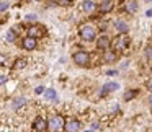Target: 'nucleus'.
<instances>
[{
	"label": "nucleus",
	"mask_w": 152,
	"mask_h": 132,
	"mask_svg": "<svg viewBox=\"0 0 152 132\" xmlns=\"http://www.w3.org/2000/svg\"><path fill=\"white\" fill-rule=\"evenodd\" d=\"M79 34H80V38H82L85 43H93L95 38L98 36V31H96V28L93 26V25L83 23L82 26L79 28Z\"/></svg>",
	"instance_id": "obj_1"
},
{
	"label": "nucleus",
	"mask_w": 152,
	"mask_h": 132,
	"mask_svg": "<svg viewBox=\"0 0 152 132\" xmlns=\"http://www.w3.org/2000/svg\"><path fill=\"white\" fill-rule=\"evenodd\" d=\"M64 124H66V119H64L62 114H53L48 119V131L51 132L64 131Z\"/></svg>",
	"instance_id": "obj_2"
},
{
	"label": "nucleus",
	"mask_w": 152,
	"mask_h": 132,
	"mask_svg": "<svg viewBox=\"0 0 152 132\" xmlns=\"http://www.w3.org/2000/svg\"><path fill=\"white\" fill-rule=\"evenodd\" d=\"M128 44H129V38L126 36L124 33H119L118 36L113 39V43H111V49L115 51V52H124L126 51V47H128Z\"/></svg>",
	"instance_id": "obj_3"
},
{
	"label": "nucleus",
	"mask_w": 152,
	"mask_h": 132,
	"mask_svg": "<svg viewBox=\"0 0 152 132\" xmlns=\"http://www.w3.org/2000/svg\"><path fill=\"white\" fill-rule=\"evenodd\" d=\"M72 60L79 67H88L90 65V54L87 51H77L72 56Z\"/></svg>",
	"instance_id": "obj_4"
},
{
	"label": "nucleus",
	"mask_w": 152,
	"mask_h": 132,
	"mask_svg": "<svg viewBox=\"0 0 152 132\" xmlns=\"http://www.w3.org/2000/svg\"><path fill=\"white\" fill-rule=\"evenodd\" d=\"M95 44H96V49L98 51H105V49L111 47V39L108 36H105V34H102V36L95 38Z\"/></svg>",
	"instance_id": "obj_5"
},
{
	"label": "nucleus",
	"mask_w": 152,
	"mask_h": 132,
	"mask_svg": "<svg viewBox=\"0 0 152 132\" xmlns=\"http://www.w3.org/2000/svg\"><path fill=\"white\" fill-rule=\"evenodd\" d=\"M21 47L25 51H34L38 47V39L36 38H31V36H25L21 39Z\"/></svg>",
	"instance_id": "obj_6"
},
{
	"label": "nucleus",
	"mask_w": 152,
	"mask_h": 132,
	"mask_svg": "<svg viewBox=\"0 0 152 132\" xmlns=\"http://www.w3.org/2000/svg\"><path fill=\"white\" fill-rule=\"evenodd\" d=\"M80 10L85 15H93L96 12V4L92 2V0H83L82 4H80Z\"/></svg>",
	"instance_id": "obj_7"
},
{
	"label": "nucleus",
	"mask_w": 152,
	"mask_h": 132,
	"mask_svg": "<svg viewBox=\"0 0 152 132\" xmlns=\"http://www.w3.org/2000/svg\"><path fill=\"white\" fill-rule=\"evenodd\" d=\"M102 59H103V62H105V64H115L116 60H118V52H115L111 47H110V49H105V51H103Z\"/></svg>",
	"instance_id": "obj_8"
},
{
	"label": "nucleus",
	"mask_w": 152,
	"mask_h": 132,
	"mask_svg": "<svg viewBox=\"0 0 152 132\" xmlns=\"http://www.w3.org/2000/svg\"><path fill=\"white\" fill-rule=\"evenodd\" d=\"M26 36H31V38H43L44 36V28H41L39 25H31L30 28L26 30Z\"/></svg>",
	"instance_id": "obj_9"
},
{
	"label": "nucleus",
	"mask_w": 152,
	"mask_h": 132,
	"mask_svg": "<svg viewBox=\"0 0 152 132\" xmlns=\"http://www.w3.org/2000/svg\"><path fill=\"white\" fill-rule=\"evenodd\" d=\"M115 8V0H102L100 5H96V10L100 13H110Z\"/></svg>",
	"instance_id": "obj_10"
},
{
	"label": "nucleus",
	"mask_w": 152,
	"mask_h": 132,
	"mask_svg": "<svg viewBox=\"0 0 152 132\" xmlns=\"http://www.w3.org/2000/svg\"><path fill=\"white\" fill-rule=\"evenodd\" d=\"M80 129H82V122L77 121V119H69L64 124V131H67V132H77Z\"/></svg>",
	"instance_id": "obj_11"
},
{
	"label": "nucleus",
	"mask_w": 152,
	"mask_h": 132,
	"mask_svg": "<svg viewBox=\"0 0 152 132\" xmlns=\"http://www.w3.org/2000/svg\"><path fill=\"white\" fill-rule=\"evenodd\" d=\"M33 129L36 132H44V131H48V121L43 117V116H38L36 119H34V122H33Z\"/></svg>",
	"instance_id": "obj_12"
},
{
	"label": "nucleus",
	"mask_w": 152,
	"mask_h": 132,
	"mask_svg": "<svg viewBox=\"0 0 152 132\" xmlns=\"http://www.w3.org/2000/svg\"><path fill=\"white\" fill-rule=\"evenodd\" d=\"M115 30L118 31V33H128L129 31V25H128V21H124V20H121V18H119V20H116L115 21Z\"/></svg>",
	"instance_id": "obj_13"
},
{
	"label": "nucleus",
	"mask_w": 152,
	"mask_h": 132,
	"mask_svg": "<svg viewBox=\"0 0 152 132\" xmlns=\"http://www.w3.org/2000/svg\"><path fill=\"white\" fill-rule=\"evenodd\" d=\"M118 88H119V83H116V82L105 83V85H103V88H102V91H100V95H102V96H105L106 93H110V91H116Z\"/></svg>",
	"instance_id": "obj_14"
},
{
	"label": "nucleus",
	"mask_w": 152,
	"mask_h": 132,
	"mask_svg": "<svg viewBox=\"0 0 152 132\" xmlns=\"http://www.w3.org/2000/svg\"><path fill=\"white\" fill-rule=\"evenodd\" d=\"M124 10L128 12V13L134 15L136 12H137V2H136V0H128L124 4Z\"/></svg>",
	"instance_id": "obj_15"
},
{
	"label": "nucleus",
	"mask_w": 152,
	"mask_h": 132,
	"mask_svg": "<svg viewBox=\"0 0 152 132\" xmlns=\"http://www.w3.org/2000/svg\"><path fill=\"white\" fill-rule=\"evenodd\" d=\"M137 95H139L137 90H126L124 91V99L126 101H131V99H134Z\"/></svg>",
	"instance_id": "obj_16"
},
{
	"label": "nucleus",
	"mask_w": 152,
	"mask_h": 132,
	"mask_svg": "<svg viewBox=\"0 0 152 132\" xmlns=\"http://www.w3.org/2000/svg\"><path fill=\"white\" fill-rule=\"evenodd\" d=\"M26 59H25V57H21V59H17V62L13 64V69L15 70H20V69H25V67H26Z\"/></svg>",
	"instance_id": "obj_17"
},
{
	"label": "nucleus",
	"mask_w": 152,
	"mask_h": 132,
	"mask_svg": "<svg viewBox=\"0 0 152 132\" xmlns=\"http://www.w3.org/2000/svg\"><path fill=\"white\" fill-rule=\"evenodd\" d=\"M44 96H46V99H57V93H56V90H53V88H48V90H44Z\"/></svg>",
	"instance_id": "obj_18"
},
{
	"label": "nucleus",
	"mask_w": 152,
	"mask_h": 132,
	"mask_svg": "<svg viewBox=\"0 0 152 132\" xmlns=\"http://www.w3.org/2000/svg\"><path fill=\"white\" fill-rule=\"evenodd\" d=\"M144 56H145V60H147V62H152V44L145 46V49H144Z\"/></svg>",
	"instance_id": "obj_19"
},
{
	"label": "nucleus",
	"mask_w": 152,
	"mask_h": 132,
	"mask_svg": "<svg viewBox=\"0 0 152 132\" xmlns=\"http://www.w3.org/2000/svg\"><path fill=\"white\" fill-rule=\"evenodd\" d=\"M25 104H26V99H25V98L13 99V109H18V108H21V106H25Z\"/></svg>",
	"instance_id": "obj_20"
},
{
	"label": "nucleus",
	"mask_w": 152,
	"mask_h": 132,
	"mask_svg": "<svg viewBox=\"0 0 152 132\" xmlns=\"http://www.w3.org/2000/svg\"><path fill=\"white\" fill-rule=\"evenodd\" d=\"M7 41L8 43H15L17 41V30H10L7 33Z\"/></svg>",
	"instance_id": "obj_21"
},
{
	"label": "nucleus",
	"mask_w": 152,
	"mask_h": 132,
	"mask_svg": "<svg viewBox=\"0 0 152 132\" xmlns=\"http://www.w3.org/2000/svg\"><path fill=\"white\" fill-rule=\"evenodd\" d=\"M8 7H10V2H8V0H2V2H0V13H2V12H7Z\"/></svg>",
	"instance_id": "obj_22"
},
{
	"label": "nucleus",
	"mask_w": 152,
	"mask_h": 132,
	"mask_svg": "<svg viewBox=\"0 0 152 132\" xmlns=\"http://www.w3.org/2000/svg\"><path fill=\"white\" fill-rule=\"evenodd\" d=\"M90 129H92V131H98V129H102V124H100V122H92Z\"/></svg>",
	"instance_id": "obj_23"
},
{
	"label": "nucleus",
	"mask_w": 152,
	"mask_h": 132,
	"mask_svg": "<svg viewBox=\"0 0 152 132\" xmlns=\"http://www.w3.org/2000/svg\"><path fill=\"white\" fill-rule=\"evenodd\" d=\"M36 20H38L36 15H33V13H31V15H26V21H31V23H34Z\"/></svg>",
	"instance_id": "obj_24"
},
{
	"label": "nucleus",
	"mask_w": 152,
	"mask_h": 132,
	"mask_svg": "<svg viewBox=\"0 0 152 132\" xmlns=\"http://www.w3.org/2000/svg\"><path fill=\"white\" fill-rule=\"evenodd\" d=\"M57 4H59V5H62V7H67V5H70V4H72V0H59Z\"/></svg>",
	"instance_id": "obj_25"
},
{
	"label": "nucleus",
	"mask_w": 152,
	"mask_h": 132,
	"mask_svg": "<svg viewBox=\"0 0 152 132\" xmlns=\"http://www.w3.org/2000/svg\"><path fill=\"white\" fill-rule=\"evenodd\" d=\"M8 80V75H5V73H2V75H0V85H4L5 82H7Z\"/></svg>",
	"instance_id": "obj_26"
},
{
	"label": "nucleus",
	"mask_w": 152,
	"mask_h": 132,
	"mask_svg": "<svg viewBox=\"0 0 152 132\" xmlns=\"http://www.w3.org/2000/svg\"><path fill=\"white\" fill-rule=\"evenodd\" d=\"M106 75H108V77H115V75H118V70H115V69L108 70V72H106Z\"/></svg>",
	"instance_id": "obj_27"
},
{
	"label": "nucleus",
	"mask_w": 152,
	"mask_h": 132,
	"mask_svg": "<svg viewBox=\"0 0 152 132\" xmlns=\"http://www.w3.org/2000/svg\"><path fill=\"white\" fill-rule=\"evenodd\" d=\"M34 93H36V95H41V93H44V86H36Z\"/></svg>",
	"instance_id": "obj_28"
},
{
	"label": "nucleus",
	"mask_w": 152,
	"mask_h": 132,
	"mask_svg": "<svg viewBox=\"0 0 152 132\" xmlns=\"http://www.w3.org/2000/svg\"><path fill=\"white\" fill-rule=\"evenodd\" d=\"M147 103H149V106H151V108H152V95H151V96H149V98H147Z\"/></svg>",
	"instance_id": "obj_29"
},
{
	"label": "nucleus",
	"mask_w": 152,
	"mask_h": 132,
	"mask_svg": "<svg viewBox=\"0 0 152 132\" xmlns=\"http://www.w3.org/2000/svg\"><path fill=\"white\" fill-rule=\"evenodd\" d=\"M145 15H147V17H152V10H147V12H145Z\"/></svg>",
	"instance_id": "obj_30"
},
{
	"label": "nucleus",
	"mask_w": 152,
	"mask_h": 132,
	"mask_svg": "<svg viewBox=\"0 0 152 132\" xmlns=\"http://www.w3.org/2000/svg\"><path fill=\"white\" fill-rule=\"evenodd\" d=\"M147 88H149V90H151V91H152V82H149V83H147Z\"/></svg>",
	"instance_id": "obj_31"
},
{
	"label": "nucleus",
	"mask_w": 152,
	"mask_h": 132,
	"mask_svg": "<svg viewBox=\"0 0 152 132\" xmlns=\"http://www.w3.org/2000/svg\"><path fill=\"white\" fill-rule=\"evenodd\" d=\"M51 2H54V4H57V2H59V0H51Z\"/></svg>",
	"instance_id": "obj_32"
},
{
	"label": "nucleus",
	"mask_w": 152,
	"mask_h": 132,
	"mask_svg": "<svg viewBox=\"0 0 152 132\" xmlns=\"http://www.w3.org/2000/svg\"><path fill=\"white\" fill-rule=\"evenodd\" d=\"M145 2H151V0H145Z\"/></svg>",
	"instance_id": "obj_33"
},
{
	"label": "nucleus",
	"mask_w": 152,
	"mask_h": 132,
	"mask_svg": "<svg viewBox=\"0 0 152 132\" xmlns=\"http://www.w3.org/2000/svg\"><path fill=\"white\" fill-rule=\"evenodd\" d=\"M38 2H39V0H38Z\"/></svg>",
	"instance_id": "obj_34"
}]
</instances>
